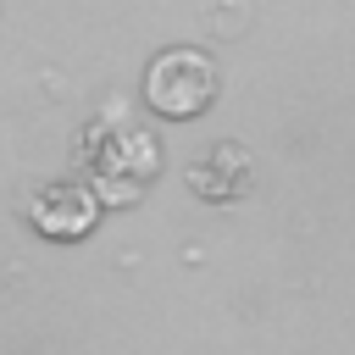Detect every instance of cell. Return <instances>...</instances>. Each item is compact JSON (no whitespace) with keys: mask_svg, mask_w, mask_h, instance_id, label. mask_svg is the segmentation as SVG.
I'll list each match as a JSON object with an SVG mask.
<instances>
[{"mask_svg":"<svg viewBox=\"0 0 355 355\" xmlns=\"http://www.w3.org/2000/svg\"><path fill=\"white\" fill-rule=\"evenodd\" d=\"M28 222H33V233L50 239V244H78V239H89L94 222H100V194H94L89 183L55 178V183L33 189V200H28Z\"/></svg>","mask_w":355,"mask_h":355,"instance_id":"3957f363","label":"cell"},{"mask_svg":"<svg viewBox=\"0 0 355 355\" xmlns=\"http://www.w3.org/2000/svg\"><path fill=\"white\" fill-rule=\"evenodd\" d=\"M89 161L100 166L94 172V194H100V205L111 200V205H133L144 189H150V178L161 172V144H155V133H144V128H116V133H105V144L100 139H89Z\"/></svg>","mask_w":355,"mask_h":355,"instance_id":"7a4b0ae2","label":"cell"},{"mask_svg":"<svg viewBox=\"0 0 355 355\" xmlns=\"http://www.w3.org/2000/svg\"><path fill=\"white\" fill-rule=\"evenodd\" d=\"M216 89H222L216 55L200 44H166L144 67V105L166 122H194L200 111H211Z\"/></svg>","mask_w":355,"mask_h":355,"instance_id":"6da1fadb","label":"cell"}]
</instances>
